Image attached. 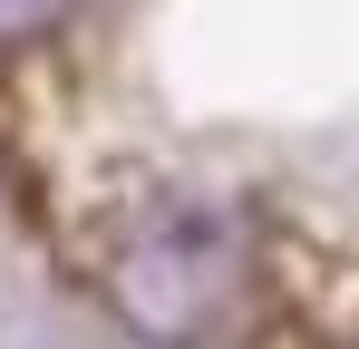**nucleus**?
<instances>
[{"instance_id":"f257e3e1","label":"nucleus","mask_w":359,"mask_h":349,"mask_svg":"<svg viewBox=\"0 0 359 349\" xmlns=\"http://www.w3.org/2000/svg\"><path fill=\"white\" fill-rule=\"evenodd\" d=\"M78 262H88L97 301L156 349L233 340L252 320V282H262L252 224L214 184H194V174H146V165L88 184Z\"/></svg>"},{"instance_id":"f03ea898","label":"nucleus","mask_w":359,"mask_h":349,"mask_svg":"<svg viewBox=\"0 0 359 349\" xmlns=\"http://www.w3.org/2000/svg\"><path fill=\"white\" fill-rule=\"evenodd\" d=\"M68 20V0H0V58H20L29 39H49Z\"/></svg>"}]
</instances>
